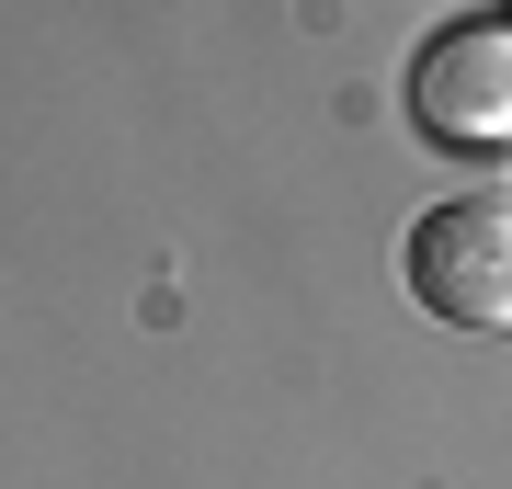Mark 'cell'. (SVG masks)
Instances as JSON below:
<instances>
[{"mask_svg": "<svg viewBox=\"0 0 512 489\" xmlns=\"http://www.w3.org/2000/svg\"><path fill=\"white\" fill-rule=\"evenodd\" d=\"M410 308L444 330H512V205L501 194H456L410 228Z\"/></svg>", "mask_w": 512, "mask_h": 489, "instance_id": "obj_1", "label": "cell"}, {"mask_svg": "<svg viewBox=\"0 0 512 489\" xmlns=\"http://www.w3.org/2000/svg\"><path fill=\"white\" fill-rule=\"evenodd\" d=\"M410 114L433 148H512V23H444L410 57Z\"/></svg>", "mask_w": 512, "mask_h": 489, "instance_id": "obj_2", "label": "cell"}, {"mask_svg": "<svg viewBox=\"0 0 512 489\" xmlns=\"http://www.w3.org/2000/svg\"><path fill=\"white\" fill-rule=\"evenodd\" d=\"M501 205H512V194H501Z\"/></svg>", "mask_w": 512, "mask_h": 489, "instance_id": "obj_3", "label": "cell"}]
</instances>
